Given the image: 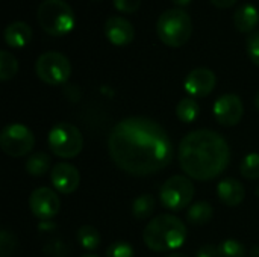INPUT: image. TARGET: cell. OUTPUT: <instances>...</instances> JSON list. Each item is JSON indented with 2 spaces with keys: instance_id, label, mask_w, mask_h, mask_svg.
<instances>
[{
  "instance_id": "5bb4252c",
  "label": "cell",
  "mask_w": 259,
  "mask_h": 257,
  "mask_svg": "<svg viewBox=\"0 0 259 257\" xmlns=\"http://www.w3.org/2000/svg\"><path fill=\"white\" fill-rule=\"evenodd\" d=\"M105 36L117 47L129 45L135 38L134 24L123 17H109L105 23Z\"/></svg>"
},
{
  "instance_id": "484cf974",
  "label": "cell",
  "mask_w": 259,
  "mask_h": 257,
  "mask_svg": "<svg viewBox=\"0 0 259 257\" xmlns=\"http://www.w3.org/2000/svg\"><path fill=\"white\" fill-rule=\"evenodd\" d=\"M106 257H134V248L127 242H114L108 247Z\"/></svg>"
},
{
  "instance_id": "ba28073f",
  "label": "cell",
  "mask_w": 259,
  "mask_h": 257,
  "mask_svg": "<svg viewBox=\"0 0 259 257\" xmlns=\"http://www.w3.org/2000/svg\"><path fill=\"white\" fill-rule=\"evenodd\" d=\"M194 185L185 176L170 177L159 189V200L164 208L170 211H182L188 208L194 198Z\"/></svg>"
},
{
  "instance_id": "d6986e66",
  "label": "cell",
  "mask_w": 259,
  "mask_h": 257,
  "mask_svg": "<svg viewBox=\"0 0 259 257\" xmlns=\"http://www.w3.org/2000/svg\"><path fill=\"white\" fill-rule=\"evenodd\" d=\"M199 114H200V106L196 101V98H193V97L182 98L176 106V115L185 124H190V123L196 121Z\"/></svg>"
},
{
  "instance_id": "d6a6232c",
  "label": "cell",
  "mask_w": 259,
  "mask_h": 257,
  "mask_svg": "<svg viewBox=\"0 0 259 257\" xmlns=\"http://www.w3.org/2000/svg\"><path fill=\"white\" fill-rule=\"evenodd\" d=\"M250 257H259V247H256V248H253V250H252V254H250Z\"/></svg>"
},
{
  "instance_id": "8992f818",
  "label": "cell",
  "mask_w": 259,
  "mask_h": 257,
  "mask_svg": "<svg viewBox=\"0 0 259 257\" xmlns=\"http://www.w3.org/2000/svg\"><path fill=\"white\" fill-rule=\"evenodd\" d=\"M49 148L50 151L62 159L77 156L83 148V136L80 130L70 123H58L49 132Z\"/></svg>"
},
{
  "instance_id": "4fadbf2b",
  "label": "cell",
  "mask_w": 259,
  "mask_h": 257,
  "mask_svg": "<svg viewBox=\"0 0 259 257\" xmlns=\"http://www.w3.org/2000/svg\"><path fill=\"white\" fill-rule=\"evenodd\" d=\"M50 180H52L53 188L58 192L68 195L77 189V186L80 183V174H79L77 168L73 167L71 164L59 162L52 168Z\"/></svg>"
},
{
  "instance_id": "cb8c5ba5",
  "label": "cell",
  "mask_w": 259,
  "mask_h": 257,
  "mask_svg": "<svg viewBox=\"0 0 259 257\" xmlns=\"http://www.w3.org/2000/svg\"><path fill=\"white\" fill-rule=\"evenodd\" d=\"M241 174L249 180L259 179V153H250L243 159Z\"/></svg>"
},
{
  "instance_id": "277c9868",
  "label": "cell",
  "mask_w": 259,
  "mask_h": 257,
  "mask_svg": "<svg viewBox=\"0 0 259 257\" xmlns=\"http://www.w3.org/2000/svg\"><path fill=\"white\" fill-rule=\"evenodd\" d=\"M159 39L168 47H182L193 33V21L182 8H173L162 12L156 23Z\"/></svg>"
},
{
  "instance_id": "3957f363",
  "label": "cell",
  "mask_w": 259,
  "mask_h": 257,
  "mask_svg": "<svg viewBox=\"0 0 259 257\" xmlns=\"http://www.w3.org/2000/svg\"><path fill=\"white\" fill-rule=\"evenodd\" d=\"M187 239L185 224L175 215H158L144 229L143 241L152 251L165 253L178 250Z\"/></svg>"
},
{
  "instance_id": "6da1fadb",
  "label": "cell",
  "mask_w": 259,
  "mask_h": 257,
  "mask_svg": "<svg viewBox=\"0 0 259 257\" xmlns=\"http://www.w3.org/2000/svg\"><path fill=\"white\" fill-rule=\"evenodd\" d=\"M108 150L124 173L144 177L164 170L173 159V145L167 130L146 117H129L114 126Z\"/></svg>"
},
{
  "instance_id": "30bf717a",
  "label": "cell",
  "mask_w": 259,
  "mask_h": 257,
  "mask_svg": "<svg viewBox=\"0 0 259 257\" xmlns=\"http://www.w3.org/2000/svg\"><path fill=\"white\" fill-rule=\"evenodd\" d=\"M29 208L38 220L49 221L58 215V212L61 209V200L55 191L42 186V188L35 189L30 194Z\"/></svg>"
},
{
  "instance_id": "4316f807",
  "label": "cell",
  "mask_w": 259,
  "mask_h": 257,
  "mask_svg": "<svg viewBox=\"0 0 259 257\" xmlns=\"http://www.w3.org/2000/svg\"><path fill=\"white\" fill-rule=\"evenodd\" d=\"M247 53L250 61L259 67V30H255L247 38Z\"/></svg>"
},
{
  "instance_id": "f546056e",
  "label": "cell",
  "mask_w": 259,
  "mask_h": 257,
  "mask_svg": "<svg viewBox=\"0 0 259 257\" xmlns=\"http://www.w3.org/2000/svg\"><path fill=\"white\" fill-rule=\"evenodd\" d=\"M196 257H222V256H220L219 247H214V245H203V247L197 251Z\"/></svg>"
},
{
  "instance_id": "1f68e13d",
  "label": "cell",
  "mask_w": 259,
  "mask_h": 257,
  "mask_svg": "<svg viewBox=\"0 0 259 257\" xmlns=\"http://www.w3.org/2000/svg\"><path fill=\"white\" fill-rule=\"evenodd\" d=\"M176 6H179V8H184V6H187V5H190L191 3V0H171Z\"/></svg>"
},
{
  "instance_id": "d4e9b609",
  "label": "cell",
  "mask_w": 259,
  "mask_h": 257,
  "mask_svg": "<svg viewBox=\"0 0 259 257\" xmlns=\"http://www.w3.org/2000/svg\"><path fill=\"white\" fill-rule=\"evenodd\" d=\"M219 251L222 257H244L246 248L240 241L235 239H226L219 245Z\"/></svg>"
},
{
  "instance_id": "7402d4cb",
  "label": "cell",
  "mask_w": 259,
  "mask_h": 257,
  "mask_svg": "<svg viewBox=\"0 0 259 257\" xmlns=\"http://www.w3.org/2000/svg\"><path fill=\"white\" fill-rule=\"evenodd\" d=\"M50 159L46 153H35L26 161V171L33 177H41L49 171Z\"/></svg>"
},
{
  "instance_id": "836d02e7",
  "label": "cell",
  "mask_w": 259,
  "mask_h": 257,
  "mask_svg": "<svg viewBox=\"0 0 259 257\" xmlns=\"http://www.w3.org/2000/svg\"><path fill=\"white\" fill-rule=\"evenodd\" d=\"M167 257H187V256H184V254H181V253H173V254H170V256H167Z\"/></svg>"
},
{
  "instance_id": "4dcf8cb0",
  "label": "cell",
  "mask_w": 259,
  "mask_h": 257,
  "mask_svg": "<svg viewBox=\"0 0 259 257\" xmlns=\"http://www.w3.org/2000/svg\"><path fill=\"white\" fill-rule=\"evenodd\" d=\"M211 3L220 9H226V8H231L237 3V0H211Z\"/></svg>"
},
{
  "instance_id": "603a6c76",
  "label": "cell",
  "mask_w": 259,
  "mask_h": 257,
  "mask_svg": "<svg viewBox=\"0 0 259 257\" xmlns=\"http://www.w3.org/2000/svg\"><path fill=\"white\" fill-rule=\"evenodd\" d=\"M18 71V62L12 53L8 50L0 52V80L6 82L11 80Z\"/></svg>"
},
{
  "instance_id": "83f0119b",
  "label": "cell",
  "mask_w": 259,
  "mask_h": 257,
  "mask_svg": "<svg viewBox=\"0 0 259 257\" xmlns=\"http://www.w3.org/2000/svg\"><path fill=\"white\" fill-rule=\"evenodd\" d=\"M15 239L14 236L8 232V230H2V236H0V253L2 257H9V254L14 250V244Z\"/></svg>"
},
{
  "instance_id": "2e32d148",
  "label": "cell",
  "mask_w": 259,
  "mask_h": 257,
  "mask_svg": "<svg viewBox=\"0 0 259 257\" xmlns=\"http://www.w3.org/2000/svg\"><path fill=\"white\" fill-rule=\"evenodd\" d=\"M5 42L12 48H23L32 41V29L24 21H14L6 26L5 32Z\"/></svg>"
},
{
  "instance_id": "e575fe53",
  "label": "cell",
  "mask_w": 259,
  "mask_h": 257,
  "mask_svg": "<svg viewBox=\"0 0 259 257\" xmlns=\"http://www.w3.org/2000/svg\"><path fill=\"white\" fill-rule=\"evenodd\" d=\"M255 105H256V108H258V111H259V92H258V95H256V98H255Z\"/></svg>"
},
{
  "instance_id": "9a60e30c",
  "label": "cell",
  "mask_w": 259,
  "mask_h": 257,
  "mask_svg": "<svg viewBox=\"0 0 259 257\" xmlns=\"http://www.w3.org/2000/svg\"><path fill=\"white\" fill-rule=\"evenodd\" d=\"M217 195L223 204L229 208H237L243 203L246 191L243 183H240L237 179H225L217 185Z\"/></svg>"
},
{
  "instance_id": "44dd1931",
  "label": "cell",
  "mask_w": 259,
  "mask_h": 257,
  "mask_svg": "<svg viewBox=\"0 0 259 257\" xmlns=\"http://www.w3.org/2000/svg\"><path fill=\"white\" fill-rule=\"evenodd\" d=\"M77 242L85 250H96L100 245V233L93 226H82L77 230Z\"/></svg>"
},
{
  "instance_id": "8fae6325",
  "label": "cell",
  "mask_w": 259,
  "mask_h": 257,
  "mask_svg": "<svg viewBox=\"0 0 259 257\" xmlns=\"http://www.w3.org/2000/svg\"><path fill=\"white\" fill-rule=\"evenodd\" d=\"M212 111L215 120L225 127L237 126L244 115L243 100L237 94H223L222 97H219L214 103Z\"/></svg>"
},
{
  "instance_id": "f1b7e54d",
  "label": "cell",
  "mask_w": 259,
  "mask_h": 257,
  "mask_svg": "<svg viewBox=\"0 0 259 257\" xmlns=\"http://www.w3.org/2000/svg\"><path fill=\"white\" fill-rule=\"evenodd\" d=\"M141 5V0H114V6L117 11L124 12V14H132L135 12Z\"/></svg>"
},
{
  "instance_id": "ffe728a7",
  "label": "cell",
  "mask_w": 259,
  "mask_h": 257,
  "mask_svg": "<svg viewBox=\"0 0 259 257\" xmlns=\"http://www.w3.org/2000/svg\"><path fill=\"white\" fill-rule=\"evenodd\" d=\"M155 204L156 201L150 194H141L132 203V215L137 220H147L153 214Z\"/></svg>"
},
{
  "instance_id": "d590c367",
  "label": "cell",
  "mask_w": 259,
  "mask_h": 257,
  "mask_svg": "<svg viewBox=\"0 0 259 257\" xmlns=\"http://www.w3.org/2000/svg\"><path fill=\"white\" fill-rule=\"evenodd\" d=\"M82 257H99V256H96V254H87V256H82Z\"/></svg>"
},
{
  "instance_id": "ac0fdd59",
  "label": "cell",
  "mask_w": 259,
  "mask_h": 257,
  "mask_svg": "<svg viewBox=\"0 0 259 257\" xmlns=\"http://www.w3.org/2000/svg\"><path fill=\"white\" fill-rule=\"evenodd\" d=\"M212 215H214V209H212V206L209 203L197 201L193 206H190V209L187 212V220L191 224L203 226V224H208L212 220Z\"/></svg>"
},
{
  "instance_id": "7c38bea8",
  "label": "cell",
  "mask_w": 259,
  "mask_h": 257,
  "mask_svg": "<svg viewBox=\"0 0 259 257\" xmlns=\"http://www.w3.org/2000/svg\"><path fill=\"white\" fill-rule=\"evenodd\" d=\"M215 82H217V77L214 71L205 67H199L188 73L184 82V89L193 98L206 97L214 91Z\"/></svg>"
},
{
  "instance_id": "52a82bcc",
  "label": "cell",
  "mask_w": 259,
  "mask_h": 257,
  "mask_svg": "<svg viewBox=\"0 0 259 257\" xmlns=\"http://www.w3.org/2000/svg\"><path fill=\"white\" fill-rule=\"evenodd\" d=\"M36 76L47 85H62L71 76V64L68 58L59 52L42 53L35 64Z\"/></svg>"
},
{
  "instance_id": "7a4b0ae2",
  "label": "cell",
  "mask_w": 259,
  "mask_h": 257,
  "mask_svg": "<svg viewBox=\"0 0 259 257\" xmlns=\"http://www.w3.org/2000/svg\"><path fill=\"white\" fill-rule=\"evenodd\" d=\"M231 150L226 139L214 130L190 132L179 145V164L194 180H212L229 165Z\"/></svg>"
},
{
  "instance_id": "5b68a950",
  "label": "cell",
  "mask_w": 259,
  "mask_h": 257,
  "mask_svg": "<svg viewBox=\"0 0 259 257\" xmlns=\"http://www.w3.org/2000/svg\"><path fill=\"white\" fill-rule=\"evenodd\" d=\"M36 17L42 30L52 36H64L74 29V12L64 0H44Z\"/></svg>"
},
{
  "instance_id": "9c48e42d",
  "label": "cell",
  "mask_w": 259,
  "mask_h": 257,
  "mask_svg": "<svg viewBox=\"0 0 259 257\" xmlns=\"http://www.w3.org/2000/svg\"><path fill=\"white\" fill-rule=\"evenodd\" d=\"M35 145V136L23 124L14 123L6 126L0 135V147L11 158H21L32 151Z\"/></svg>"
},
{
  "instance_id": "8d00e7d4",
  "label": "cell",
  "mask_w": 259,
  "mask_h": 257,
  "mask_svg": "<svg viewBox=\"0 0 259 257\" xmlns=\"http://www.w3.org/2000/svg\"><path fill=\"white\" fill-rule=\"evenodd\" d=\"M96 2H100V0H96Z\"/></svg>"
},
{
  "instance_id": "e0dca14e",
  "label": "cell",
  "mask_w": 259,
  "mask_h": 257,
  "mask_svg": "<svg viewBox=\"0 0 259 257\" xmlns=\"http://www.w3.org/2000/svg\"><path fill=\"white\" fill-rule=\"evenodd\" d=\"M234 23L238 32L241 33H253L259 24V11L255 5L244 3L234 14Z\"/></svg>"
}]
</instances>
